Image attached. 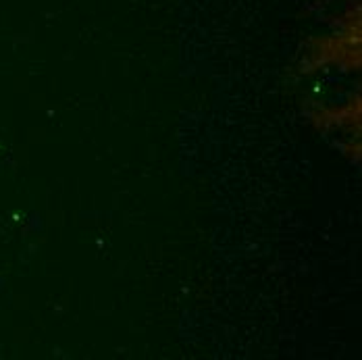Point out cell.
Wrapping results in <instances>:
<instances>
[]
</instances>
